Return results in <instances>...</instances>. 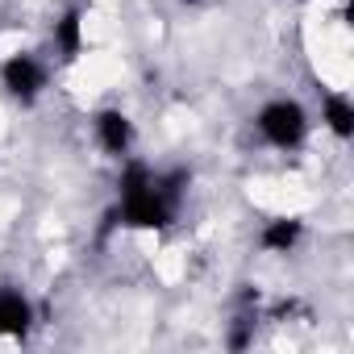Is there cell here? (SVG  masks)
Returning a JSON list of instances; mask_svg holds the SVG:
<instances>
[{
  "label": "cell",
  "mask_w": 354,
  "mask_h": 354,
  "mask_svg": "<svg viewBox=\"0 0 354 354\" xmlns=\"http://www.w3.org/2000/svg\"><path fill=\"white\" fill-rule=\"evenodd\" d=\"M46 84H50V67L30 50H17V55H9L0 63V88H5L17 104H34L46 92Z\"/></svg>",
  "instance_id": "3"
},
{
  "label": "cell",
  "mask_w": 354,
  "mask_h": 354,
  "mask_svg": "<svg viewBox=\"0 0 354 354\" xmlns=\"http://www.w3.org/2000/svg\"><path fill=\"white\" fill-rule=\"evenodd\" d=\"M254 129L275 150H300L308 142V109L292 96H275L254 113Z\"/></svg>",
  "instance_id": "2"
},
{
  "label": "cell",
  "mask_w": 354,
  "mask_h": 354,
  "mask_svg": "<svg viewBox=\"0 0 354 354\" xmlns=\"http://www.w3.org/2000/svg\"><path fill=\"white\" fill-rule=\"evenodd\" d=\"M50 38H55V50H59L67 63L80 59V55H84V13H80V9H67V13L55 21Z\"/></svg>",
  "instance_id": "7"
},
{
  "label": "cell",
  "mask_w": 354,
  "mask_h": 354,
  "mask_svg": "<svg viewBox=\"0 0 354 354\" xmlns=\"http://www.w3.org/2000/svg\"><path fill=\"white\" fill-rule=\"evenodd\" d=\"M180 5H188V9H196V5H205V0H180Z\"/></svg>",
  "instance_id": "9"
},
{
  "label": "cell",
  "mask_w": 354,
  "mask_h": 354,
  "mask_svg": "<svg viewBox=\"0 0 354 354\" xmlns=\"http://www.w3.org/2000/svg\"><path fill=\"white\" fill-rule=\"evenodd\" d=\"M92 133H96V146L109 158H129V150L138 142V129H133L129 113H121V109H100L96 121H92Z\"/></svg>",
  "instance_id": "4"
},
{
  "label": "cell",
  "mask_w": 354,
  "mask_h": 354,
  "mask_svg": "<svg viewBox=\"0 0 354 354\" xmlns=\"http://www.w3.org/2000/svg\"><path fill=\"white\" fill-rule=\"evenodd\" d=\"M321 121H325V129H329L337 142H350V138H354V104H350V96H342V92L325 96Z\"/></svg>",
  "instance_id": "8"
},
{
  "label": "cell",
  "mask_w": 354,
  "mask_h": 354,
  "mask_svg": "<svg viewBox=\"0 0 354 354\" xmlns=\"http://www.w3.org/2000/svg\"><path fill=\"white\" fill-rule=\"evenodd\" d=\"M30 325H34V304L21 292L5 288L0 292V337H26Z\"/></svg>",
  "instance_id": "5"
},
{
  "label": "cell",
  "mask_w": 354,
  "mask_h": 354,
  "mask_svg": "<svg viewBox=\"0 0 354 354\" xmlns=\"http://www.w3.org/2000/svg\"><path fill=\"white\" fill-rule=\"evenodd\" d=\"M192 175L184 167L175 171H154L146 158H121V175H117V225L125 230H167L180 217V205L188 196Z\"/></svg>",
  "instance_id": "1"
},
{
  "label": "cell",
  "mask_w": 354,
  "mask_h": 354,
  "mask_svg": "<svg viewBox=\"0 0 354 354\" xmlns=\"http://www.w3.org/2000/svg\"><path fill=\"white\" fill-rule=\"evenodd\" d=\"M300 238H304V221H300V217H275V221L263 225L259 246L271 250V254H292V250L300 246Z\"/></svg>",
  "instance_id": "6"
}]
</instances>
